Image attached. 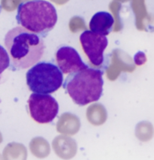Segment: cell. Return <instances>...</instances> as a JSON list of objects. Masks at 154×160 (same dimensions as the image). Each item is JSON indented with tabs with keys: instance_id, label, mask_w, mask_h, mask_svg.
<instances>
[{
	"instance_id": "9c48e42d",
	"label": "cell",
	"mask_w": 154,
	"mask_h": 160,
	"mask_svg": "<svg viewBox=\"0 0 154 160\" xmlns=\"http://www.w3.org/2000/svg\"><path fill=\"white\" fill-rule=\"evenodd\" d=\"M10 57L6 50L0 45V75L10 66Z\"/></svg>"
},
{
	"instance_id": "52a82bcc",
	"label": "cell",
	"mask_w": 154,
	"mask_h": 160,
	"mask_svg": "<svg viewBox=\"0 0 154 160\" xmlns=\"http://www.w3.org/2000/svg\"><path fill=\"white\" fill-rule=\"evenodd\" d=\"M56 61L59 70L66 74L74 73L89 67L83 62L78 52L70 46H62L57 50Z\"/></svg>"
},
{
	"instance_id": "7a4b0ae2",
	"label": "cell",
	"mask_w": 154,
	"mask_h": 160,
	"mask_svg": "<svg viewBox=\"0 0 154 160\" xmlns=\"http://www.w3.org/2000/svg\"><path fill=\"white\" fill-rule=\"evenodd\" d=\"M55 7L45 0H31L20 4L16 20L27 30L44 38L57 22Z\"/></svg>"
},
{
	"instance_id": "277c9868",
	"label": "cell",
	"mask_w": 154,
	"mask_h": 160,
	"mask_svg": "<svg viewBox=\"0 0 154 160\" xmlns=\"http://www.w3.org/2000/svg\"><path fill=\"white\" fill-rule=\"evenodd\" d=\"M62 83L63 74L51 62H38L27 72V84L32 92L53 93L60 88Z\"/></svg>"
},
{
	"instance_id": "6da1fadb",
	"label": "cell",
	"mask_w": 154,
	"mask_h": 160,
	"mask_svg": "<svg viewBox=\"0 0 154 160\" xmlns=\"http://www.w3.org/2000/svg\"><path fill=\"white\" fill-rule=\"evenodd\" d=\"M5 44L10 55V62L18 69L28 68L38 62L45 49L42 37L22 27L8 32Z\"/></svg>"
},
{
	"instance_id": "8992f818",
	"label": "cell",
	"mask_w": 154,
	"mask_h": 160,
	"mask_svg": "<svg viewBox=\"0 0 154 160\" xmlns=\"http://www.w3.org/2000/svg\"><path fill=\"white\" fill-rule=\"evenodd\" d=\"M80 42L90 62L96 66H102L105 60L104 51L108 44L107 37L91 30H86L80 35Z\"/></svg>"
},
{
	"instance_id": "3957f363",
	"label": "cell",
	"mask_w": 154,
	"mask_h": 160,
	"mask_svg": "<svg viewBox=\"0 0 154 160\" xmlns=\"http://www.w3.org/2000/svg\"><path fill=\"white\" fill-rule=\"evenodd\" d=\"M102 75V71L88 67L69 74L63 87L75 104L87 105L101 98L104 84Z\"/></svg>"
},
{
	"instance_id": "ba28073f",
	"label": "cell",
	"mask_w": 154,
	"mask_h": 160,
	"mask_svg": "<svg viewBox=\"0 0 154 160\" xmlns=\"http://www.w3.org/2000/svg\"><path fill=\"white\" fill-rule=\"evenodd\" d=\"M114 19L110 13L99 12L96 13L90 22V29L97 34L106 35L110 34L113 30Z\"/></svg>"
},
{
	"instance_id": "5b68a950",
	"label": "cell",
	"mask_w": 154,
	"mask_h": 160,
	"mask_svg": "<svg viewBox=\"0 0 154 160\" xmlns=\"http://www.w3.org/2000/svg\"><path fill=\"white\" fill-rule=\"evenodd\" d=\"M29 113L35 121L41 124L51 122L59 113V104L49 94L33 92L29 100Z\"/></svg>"
}]
</instances>
